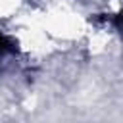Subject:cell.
<instances>
[{"mask_svg":"<svg viewBox=\"0 0 123 123\" xmlns=\"http://www.w3.org/2000/svg\"><path fill=\"white\" fill-rule=\"evenodd\" d=\"M8 50H12V46H10V42H8V38L0 33V54H4V52H8Z\"/></svg>","mask_w":123,"mask_h":123,"instance_id":"6da1fadb","label":"cell"}]
</instances>
